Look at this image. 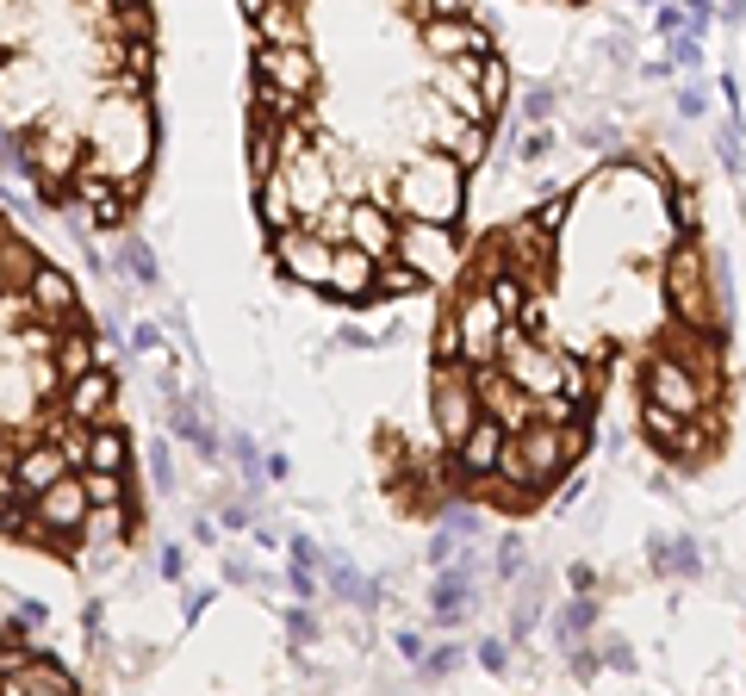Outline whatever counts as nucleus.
<instances>
[{"mask_svg":"<svg viewBox=\"0 0 746 696\" xmlns=\"http://www.w3.org/2000/svg\"><path fill=\"white\" fill-rule=\"evenodd\" d=\"M429 467L454 504L523 522L604 429L678 479L734 442V317L691 174L622 150L473 230L436 286L423 355Z\"/></svg>","mask_w":746,"mask_h":696,"instance_id":"obj_1","label":"nucleus"},{"mask_svg":"<svg viewBox=\"0 0 746 696\" xmlns=\"http://www.w3.org/2000/svg\"><path fill=\"white\" fill-rule=\"evenodd\" d=\"M243 156L274 274L336 311L436 293L510 106L485 0H237Z\"/></svg>","mask_w":746,"mask_h":696,"instance_id":"obj_2","label":"nucleus"},{"mask_svg":"<svg viewBox=\"0 0 746 696\" xmlns=\"http://www.w3.org/2000/svg\"><path fill=\"white\" fill-rule=\"evenodd\" d=\"M0 541L94 566L143 541L125 386L75 274L0 206Z\"/></svg>","mask_w":746,"mask_h":696,"instance_id":"obj_3","label":"nucleus"},{"mask_svg":"<svg viewBox=\"0 0 746 696\" xmlns=\"http://www.w3.org/2000/svg\"><path fill=\"white\" fill-rule=\"evenodd\" d=\"M162 162L156 0H0V168L88 230L137 224Z\"/></svg>","mask_w":746,"mask_h":696,"instance_id":"obj_4","label":"nucleus"},{"mask_svg":"<svg viewBox=\"0 0 746 696\" xmlns=\"http://www.w3.org/2000/svg\"><path fill=\"white\" fill-rule=\"evenodd\" d=\"M0 690H75V665L50 647L44 622L0 591Z\"/></svg>","mask_w":746,"mask_h":696,"instance_id":"obj_5","label":"nucleus"},{"mask_svg":"<svg viewBox=\"0 0 746 696\" xmlns=\"http://www.w3.org/2000/svg\"><path fill=\"white\" fill-rule=\"evenodd\" d=\"M548 7H585V0H548Z\"/></svg>","mask_w":746,"mask_h":696,"instance_id":"obj_6","label":"nucleus"}]
</instances>
